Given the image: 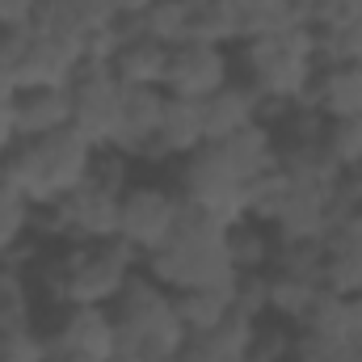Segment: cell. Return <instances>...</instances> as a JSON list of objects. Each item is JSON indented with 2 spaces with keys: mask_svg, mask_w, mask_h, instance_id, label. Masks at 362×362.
Returning <instances> with one entry per match:
<instances>
[{
  "mask_svg": "<svg viewBox=\"0 0 362 362\" xmlns=\"http://www.w3.org/2000/svg\"><path fill=\"white\" fill-rule=\"evenodd\" d=\"M110 362H148V358H144V354H135V350H118Z\"/></svg>",
  "mask_w": 362,
  "mask_h": 362,
  "instance_id": "obj_35",
  "label": "cell"
},
{
  "mask_svg": "<svg viewBox=\"0 0 362 362\" xmlns=\"http://www.w3.org/2000/svg\"><path fill=\"white\" fill-rule=\"evenodd\" d=\"M135 181V160L118 148H101L89 181L72 189L64 202L42 206L34 215V236L51 245H85V240H114L118 236V206L127 185Z\"/></svg>",
  "mask_w": 362,
  "mask_h": 362,
  "instance_id": "obj_2",
  "label": "cell"
},
{
  "mask_svg": "<svg viewBox=\"0 0 362 362\" xmlns=\"http://www.w3.org/2000/svg\"><path fill=\"white\" fill-rule=\"evenodd\" d=\"M299 346V329L291 320L278 316H262L253 329V346H249V362H291Z\"/></svg>",
  "mask_w": 362,
  "mask_h": 362,
  "instance_id": "obj_26",
  "label": "cell"
},
{
  "mask_svg": "<svg viewBox=\"0 0 362 362\" xmlns=\"http://www.w3.org/2000/svg\"><path fill=\"white\" fill-rule=\"evenodd\" d=\"M97 152L101 148H93L76 127H64V131L38 135V139H17L8 148V156L0 160V169L42 211V206L64 202L72 189H81L89 181Z\"/></svg>",
  "mask_w": 362,
  "mask_h": 362,
  "instance_id": "obj_4",
  "label": "cell"
},
{
  "mask_svg": "<svg viewBox=\"0 0 362 362\" xmlns=\"http://www.w3.org/2000/svg\"><path fill=\"white\" fill-rule=\"evenodd\" d=\"M81 64H85V51H81V47L30 30L25 51H21V64H17V72H13V85H17V89H34V85H72V76H76Z\"/></svg>",
  "mask_w": 362,
  "mask_h": 362,
  "instance_id": "obj_13",
  "label": "cell"
},
{
  "mask_svg": "<svg viewBox=\"0 0 362 362\" xmlns=\"http://www.w3.org/2000/svg\"><path fill=\"white\" fill-rule=\"evenodd\" d=\"M47 350L81 354L89 362H110L118 354V325L110 308H55L42 320Z\"/></svg>",
  "mask_w": 362,
  "mask_h": 362,
  "instance_id": "obj_11",
  "label": "cell"
},
{
  "mask_svg": "<svg viewBox=\"0 0 362 362\" xmlns=\"http://www.w3.org/2000/svg\"><path fill=\"white\" fill-rule=\"evenodd\" d=\"M228 81H236V59L232 47L206 42V38H185L169 47V68H165V93L181 101H206Z\"/></svg>",
  "mask_w": 362,
  "mask_h": 362,
  "instance_id": "obj_10",
  "label": "cell"
},
{
  "mask_svg": "<svg viewBox=\"0 0 362 362\" xmlns=\"http://www.w3.org/2000/svg\"><path fill=\"white\" fill-rule=\"evenodd\" d=\"M47 362H89V358H81V354H64V350H51Z\"/></svg>",
  "mask_w": 362,
  "mask_h": 362,
  "instance_id": "obj_34",
  "label": "cell"
},
{
  "mask_svg": "<svg viewBox=\"0 0 362 362\" xmlns=\"http://www.w3.org/2000/svg\"><path fill=\"white\" fill-rule=\"evenodd\" d=\"M316 51H320V68L325 64H362V17L341 30L316 34Z\"/></svg>",
  "mask_w": 362,
  "mask_h": 362,
  "instance_id": "obj_28",
  "label": "cell"
},
{
  "mask_svg": "<svg viewBox=\"0 0 362 362\" xmlns=\"http://www.w3.org/2000/svg\"><path fill=\"white\" fill-rule=\"evenodd\" d=\"M181 219V194L169 177H135L118 206V240L139 257H152L169 245Z\"/></svg>",
  "mask_w": 362,
  "mask_h": 362,
  "instance_id": "obj_8",
  "label": "cell"
},
{
  "mask_svg": "<svg viewBox=\"0 0 362 362\" xmlns=\"http://www.w3.org/2000/svg\"><path fill=\"white\" fill-rule=\"evenodd\" d=\"M144 270L156 282H165L169 291L219 286V282L240 278L232 266V253H228V223L206 219L189 206H181L177 232L169 236V245L156 249L152 257H144Z\"/></svg>",
  "mask_w": 362,
  "mask_h": 362,
  "instance_id": "obj_5",
  "label": "cell"
},
{
  "mask_svg": "<svg viewBox=\"0 0 362 362\" xmlns=\"http://www.w3.org/2000/svg\"><path fill=\"white\" fill-rule=\"evenodd\" d=\"M0 286H4V262H0Z\"/></svg>",
  "mask_w": 362,
  "mask_h": 362,
  "instance_id": "obj_37",
  "label": "cell"
},
{
  "mask_svg": "<svg viewBox=\"0 0 362 362\" xmlns=\"http://www.w3.org/2000/svg\"><path fill=\"white\" fill-rule=\"evenodd\" d=\"M278 240H329L337 232V211H333V189L320 185H295L291 202L278 211L270 223Z\"/></svg>",
  "mask_w": 362,
  "mask_h": 362,
  "instance_id": "obj_14",
  "label": "cell"
},
{
  "mask_svg": "<svg viewBox=\"0 0 362 362\" xmlns=\"http://www.w3.org/2000/svg\"><path fill=\"white\" fill-rule=\"evenodd\" d=\"M156 4H160V0H110L114 21H131V25H144V17H148Z\"/></svg>",
  "mask_w": 362,
  "mask_h": 362,
  "instance_id": "obj_32",
  "label": "cell"
},
{
  "mask_svg": "<svg viewBox=\"0 0 362 362\" xmlns=\"http://www.w3.org/2000/svg\"><path fill=\"white\" fill-rule=\"evenodd\" d=\"M308 105L325 118H362V64H325L312 81Z\"/></svg>",
  "mask_w": 362,
  "mask_h": 362,
  "instance_id": "obj_20",
  "label": "cell"
},
{
  "mask_svg": "<svg viewBox=\"0 0 362 362\" xmlns=\"http://www.w3.org/2000/svg\"><path fill=\"white\" fill-rule=\"evenodd\" d=\"M295 362H362V341H337V337H308V333H299Z\"/></svg>",
  "mask_w": 362,
  "mask_h": 362,
  "instance_id": "obj_29",
  "label": "cell"
},
{
  "mask_svg": "<svg viewBox=\"0 0 362 362\" xmlns=\"http://www.w3.org/2000/svg\"><path fill=\"white\" fill-rule=\"evenodd\" d=\"M325 291L341 295V299H354L362 295V236L358 232H346L337 228L329 240H325V270H320Z\"/></svg>",
  "mask_w": 362,
  "mask_h": 362,
  "instance_id": "obj_21",
  "label": "cell"
},
{
  "mask_svg": "<svg viewBox=\"0 0 362 362\" xmlns=\"http://www.w3.org/2000/svg\"><path fill=\"white\" fill-rule=\"evenodd\" d=\"M34 215H38V206L0 169V262L21 257L25 240L34 236Z\"/></svg>",
  "mask_w": 362,
  "mask_h": 362,
  "instance_id": "obj_23",
  "label": "cell"
},
{
  "mask_svg": "<svg viewBox=\"0 0 362 362\" xmlns=\"http://www.w3.org/2000/svg\"><path fill=\"white\" fill-rule=\"evenodd\" d=\"M13 127L17 139H38L72 127V89L68 85H34L13 93Z\"/></svg>",
  "mask_w": 362,
  "mask_h": 362,
  "instance_id": "obj_15",
  "label": "cell"
},
{
  "mask_svg": "<svg viewBox=\"0 0 362 362\" xmlns=\"http://www.w3.org/2000/svg\"><path fill=\"white\" fill-rule=\"evenodd\" d=\"M144 270V257L114 240H85V245H51L30 282L42 299V308H110L122 286Z\"/></svg>",
  "mask_w": 362,
  "mask_h": 362,
  "instance_id": "obj_1",
  "label": "cell"
},
{
  "mask_svg": "<svg viewBox=\"0 0 362 362\" xmlns=\"http://www.w3.org/2000/svg\"><path fill=\"white\" fill-rule=\"evenodd\" d=\"M72 127L89 139L93 148H114L122 135V114H127V89L110 72V64L85 59L72 76Z\"/></svg>",
  "mask_w": 362,
  "mask_h": 362,
  "instance_id": "obj_9",
  "label": "cell"
},
{
  "mask_svg": "<svg viewBox=\"0 0 362 362\" xmlns=\"http://www.w3.org/2000/svg\"><path fill=\"white\" fill-rule=\"evenodd\" d=\"M177 299V316L185 333H206L215 329L223 316L236 312V282H219V286H194V291H173Z\"/></svg>",
  "mask_w": 362,
  "mask_h": 362,
  "instance_id": "obj_22",
  "label": "cell"
},
{
  "mask_svg": "<svg viewBox=\"0 0 362 362\" xmlns=\"http://www.w3.org/2000/svg\"><path fill=\"white\" fill-rule=\"evenodd\" d=\"M169 93L165 89H127V114H122V135H118V152L131 156L135 165L144 160V152L156 144L160 118H165Z\"/></svg>",
  "mask_w": 362,
  "mask_h": 362,
  "instance_id": "obj_19",
  "label": "cell"
},
{
  "mask_svg": "<svg viewBox=\"0 0 362 362\" xmlns=\"http://www.w3.org/2000/svg\"><path fill=\"white\" fill-rule=\"evenodd\" d=\"M320 291L325 286L312 282V278H299V274H286V270H266V316L299 325Z\"/></svg>",
  "mask_w": 362,
  "mask_h": 362,
  "instance_id": "obj_25",
  "label": "cell"
},
{
  "mask_svg": "<svg viewBox=\"0 0 362 362\" xmlns=\"http://www.w3.org/2000/svg\"><path fill=\"white\" fill-rule=\"evenodd\" d=\"M148 362H181V354H173V358H148Z\"/></svg>",
  "mask_w": 362,
  "mask_h": 362,
  "instance_id": "obj_36",
  "label": "cell"
},
{
  "mask_svg": "<svg viewBox=\"0 0 362 362\" xmlns=\"http://www.w3.org/2000/svg\"><path fill=\"white\" fill-rule=\"evenodd\" d=\"M274 249H278V236L262 219L245 215L240 223L228 228V253H232L236 274H266L274 266Z\"/></svg>",
  "mask_w": 362,
  "mask_h": 362,
  "instance_id": "obj_24",
  "label": "cell"
},
{
  "mask_svg": "<svg viewBox=\"0 0 362 362\" xmlns=\"http://www.w3.org/2000/svg\"><path fill=\"white\" fill-rule=\"evenodd\" d=\"M325 144L333 152V160L341 165V173L362 169V118H329V131H325Z\"/></svg>",
  "mask_w": 362,
  "mask_h": 362,
  "instance_id": "obj_27",
  "label": "cell"
},
{
  "mask_svg": "<svg viewBox=\"0 0 362 362\" xmlns=\"http://www.w3.org/2000/svg\"><path fill=\"white\" fill-rule=\"evenodd\" d=\"M202 105V127H206V144H219V139H232L236 131L253 127L266 118V101L257 97L253 85H245L240 76L228 81L219 93H211Z\"/></svg>",
  "mask_w": 362,
  "mask_h": 362,
  "instance_id": "obj_16",
  "label": "cell"
},
{
  "mask_svg": "<svg viewBox=\"0 0 362 362\" xmlns=\"http://www.w3.org/2000/svg\"><path fill=\"white\" fill-rule=\"evenodd\" d=\"M110 312L118 325V350H135L144 358H173L189 341L173 291L165 282H156L148 270H139L122 286V295L110 303Z\"/></svg>",
  "mask_w": 362,
  "mask_h": 362,
  "instance_id": "obj_6",
  "label": "cell"
},
{
  "mask_svg": "<svg viewBox=\"0 0 362 362\" xmlns=\"http://www.w3.org/2000/svg\"><path fill=\"white\" fill-rule=\"evenodd\" d=\"M169 181L177 185L181 206H189V211H198L206 219H219L228 228L245 219V189H249V181L236 177L232 165L211 144L198 148L194 156L177 160L169 169Z\"/></svg>",
  "mask_w": 362,
  "mask_h": 362,
  "instance_id": "obj_7",
  "label": "cell"
},
{
  "mask_svg": "<svg viewBox=\"0 0 362 362\" xmlns=\"http://www.w3.org/2000/svg\"><path fill=\"white\" fill-rule=\"evenodd\" d=\"M232 362H249V358H232Z\"/></svg>",
  "mask_w": 362,
  "mask_h": 362,
  "instance_id": "obj_38",
  "label": "cell"
},
{
  "mask_svg": "<svg viewBox=\"0 0 362 362\" xmlns=\"http://www.w3.org/2000/svg\"><path fill=\"white\" fill-rule=\"evenodd\" d=\"M13 101V97H8ZM8 101H0V160L8 156V148L17 144V127H13V105Z\"/></svg>",
  "mask_w": 362,
  "mask_h": 362,
  "instance_id": "obj_33",
  "label": "cell"
},
{
  "mask_svg": "<svg viewBox=\"0 0 362 362\" xmlns=\"http://www.w3.org/2000/svg\"><path fill=\"white\" fill-rule=\"evenodd\" d=\"M47 337L42 325L38 329H17V333H0V362H47Z\"/></svg>",
  "mask_w": 362,
  "mask_h": 362,
  "instance_id": "obj_30",
  "label": "cell"
},
{
  "mask_svg": "<svg viewBox=\"0 0 362 362\" xmlns=\"http://www.w3.org/2000/svg\"><path fill=\"white\" fill-rule=\"evenodd\" d=\"M198 148H206L202 105H198V101L169 97V105H165V118H160V131H156V144L144 152V160H139V165H165V169H173L177 160L194 156Z\"/></svg>",
  "mask_w": 362,
  "mask_h": 362,
  "instance_id": "obj_12",
  "label": "cell"
},
{
  "mask_svg": "<svg viewBox=\"0 0 362 362\" xmlns=\"http://www.w3.org/2000/svg\"><path fill=\"white\" fill-rule=\"evenodd\" d=\"M38 0H0V30H21L34 21Z\"/></svg>",
  "mask_w": 362,
  "mask_h": 362,
  "instance_id": "obj_31",
  "label": "cell"
},
{
  "mask_svg": "<svg viewBox=\"0 0 362 362\" xmlns=\"http://www.w3.org/2000/svg\"><path fill=\"white\" fill-rule=\"evenodd\" d=\"M236 76L253 85L266 105H295L308 101L312 81L320 72L316 30L312 25H286L270 34H249L232 47Z\"/></svg>",
  "mask_w": 362,
  "mask_h": 362,
  "instance_id": "obj_3",
  "label": "cell"
},
{
  "mask_svg": "<svg viewBox=\"0 0 362 362\" xmlns=\"http://www.w3.org/2000/svg\"><path fill=\"white\" fill-rule=\"evenodd\" d=\"M105 64H110V72L118 76L122 89H165L169 47L152 34H127Z\"/></svg>",
  "mask_w": 362,
  "mask_h": 362,
  "instance_id": "obj_17",
  "label": "cell"
},
{
  "mask_svg": "<svg viewBox=\"0 0 362 362\" xmlns=\"http://www.w3.org/2000/svg\"><path fill=\"white\" fill-rule=\"evenodd\" d=\"M211 148L232 165V173L240 181H257L262 173L278 169V135H274V127L266 118L253 122V127H245V131H236L232 139L211 144Z\"/></svg>",
  "mask_w": 362,
  "mask_h": 362,
  "instance_id": "obj_18",
  "label": "cell"
}]
</instances>
